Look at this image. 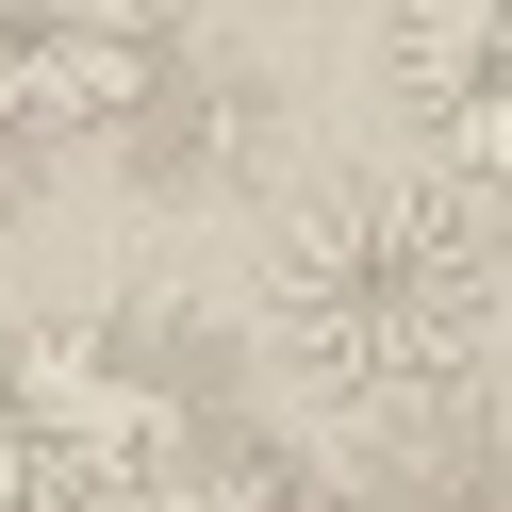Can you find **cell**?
<instances>
[{"instance_id":"obj_1","label":"cell","mask_w":512,"mask_h":512,"mask_svg":"<svg viewBox=\"0 0 512 512\" xmlns=\"http://www.w3.org/2000/svg\"><path fill=\"white\" fill-rule=\"evenodd\" d=\"M265 347L331 413H446L496 347V232L463 182L347 166L265 232Z\"/></svg>"},{"instance_id":"obj_2","label":"cell","mask_w":512,"mask_h":512,"mask_svg":"<svg viewBox=\"0 0 512 512\" xmlns=\"http://www.w3.org/2000/svg\"><path fill=\"white\" fill-rule=\"evenodd\" d=\"M182 463V397L100 314H0V512H133Z\"/></svg>"},{"instance_id":"obj_3","label":"cell","mask_w":512,"mask_h":512,"mask_svg":"<svg viewBox=\"0 0 512 512\" xmlns=\"http://www.w3.org/2000/svg\"><path fill=\"white\" fill-rule=\"evenodd\" d=\"M380 83H397V133L430 149V182L512 199V0H413L380 34Z\"/></svg>"},{"instance_id":"obj_4","label":"cell","mask_w":512,"mask_h":512,"mask_svg":"<svg viewBox=\"0 0 512 512\" xmlns=\"http://www.w3.org/2000/svg\"><path fill=\"white\" fill-rule=\"evenodd\" d=\"M166 83V0H0V133H116Z\"/></svg>"},{"instance_id":"obj_5","label":"cell","mask_w":512,"mask_h":512,"mask_svg":"<svg viewBox=\"0 0 512 512\" xmlns=\"http://www.w3.org/2000/svg\"><path fill=\"white\" fill-rule=\"evenodd\" d=\"M133 512H331V496H314L298 463H265V446H182Z\"/></svg>"},{"instance_id":"obj_6","label":"cell","mask_w":512,"mask_h":512,"mask_svg":"<svg viewBox=\"0 0 512 512\" xmlns=\"http://www.w3.org/2000/svg\"><path fill=\"white\" fill-rule=\"evenodd\" d=\"M496 314H512V232H496Z\"/></svg>"}]
</instances>
